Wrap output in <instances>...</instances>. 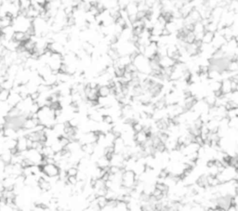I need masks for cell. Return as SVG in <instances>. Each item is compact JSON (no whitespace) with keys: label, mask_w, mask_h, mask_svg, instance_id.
Here are the masks:
<instances>
[{"label":"cell","mask_w":238,"mask_h":211,"mask_svg":"<svg viewBox=\"0 0 238 211\" xmlns=\"http://www.w3.org/2000/svg\"><path fill=\"white\" fill-rule=\"evenodd\" d=\"M138 182V177L133 170H124L122 175V185L126 188L134 189Z\"/></svg>","instance_id":"1"},{"label":"cell","mask_w":238,"mask_h":211,"mask_svg":"<svg viewBox=\"0 0 238 211\" xmlns=\"http://www.w3.org/2000/svg\"><path fill=\"white\" fill-rule=\"evenodd\" d=\"M42 172L47 176V177H56L59 176L60 168L56 164H46L41 167Z\"/></svg>","instance_id":"2"},{"label":"cell","mask_w":238,"mask_h":211,"mask_svg":"<svg viewBox=\"0 0 238 211\" xmlns=\"http://www.w3.org/2000/svg\"><path fill=\"white\" fill-rule=\"evenodd\" d=\"M150 136H151V134L143 129L140 132H136L135 133V142H136L137 144H139V145H143L148 140Z\"/></svg>","instance_id":"3"},{"label":"cell","mask_w":238,"mask_h":211,"mask_svg":"<svg viewBox=\"0 0 238 211\" xmlns=\"http://www.w3.org/2000/svg\"><path fill=\"white\" fill-rule=\"evenodd\" d=\"M22 100V96L20 95L19 92L14 91V90H11V94H9V97L8 99V103L11 105V107H16L18 103Z\"/></svg>","instance_id":"4"},{"label":"cell","mask_w":238,"mask_h":211,"mask_svg":"<svg viewBox=\"0 0 238 211\" xmlns=\"http://www.w3.org/2000/svg\"><path fill=\"white\" fill-rule=\"evenodd\" d=\"M48 48L51 52H57V53H60L62 55L65 54V46L63 44L57 42V41H53L51 43H49L48 45Z\"/></svg>","instance_id":"5"},{"label":"cell","mask_w":238,"mask_h":211,"mask_svg":"<svg viewBox=\"0 0 238 211\" xmlns=\"http://www.w3.org/2000/svg\"><path fill=\"white\" fill-rule=\"evenodd\" d=\"M28 139L27 137L22 136L17 139V150L18 152H24L28 150Z\"/></svg>","instance_id":"6"},{"label":"cell","mask_w":238,"mask_h":211,"mask_svg":"<svg viewBox=\"0 0 238 211\" xmlns=\"http://www.w3.org/2000/svg\"><path fill=\"white\" fill-rule=\"evenodd\" d=\"M13 17L9 14H6L5 16L0 17V30L11 26L13 23Z\"/></svg>","instance_id":"7"},{"label":"cell","mask_w":238,"mask_h":211,"mask_svg":"<svg viewBox=\"0 0 238 211\" xmlns=\"http://www.w3.org/2000/svg\"><path fill=\"white\" fill-rule=\"evenodd\" d=\"M97 167L100 168H109L111 162H110V157H108L107 155H103L98 158L97 162H96Z\"/></svg>","instance_id":"8"},{"label":"cell","mask_w":238,"mask_h":211,"mask_svg":"<svg viewBox=\"0 0 238 211\" xmlns=\"http://www.w3.org/2000/svg\"><path fill=\"white\" fill-rule=\"evenodd\" d=\"M221 92L222 94H228L232 92V80L231 78H226L221 81Z\"/></svg>","instance_id":"9"},{"label":"cell","mask_w":238,"mask_h":211,"mask_svg":"<svg viewBox=\"0 0 238 211\" xmlns=\"http://www.w3.org/2000/svg\"><path fill=\"white\" fill-rule=\"evenodd\" d=\"M12 156H13V154L11 153V150L4 149L3 152L1 153V154H0V159H1L2 161L7 165V164L11 163Z\"/></svg>","instance_id":"10"},{"label":"cell","mask_w":238,"mask_h":211,"mask_svg":"<svg viewBox=\"0 0 238 211\" xmlns=\"http://www.w3.org/2000/svg\"><path fill=\"white\" fill-rule=\"evenodd\" d=\"M29 38H30V36H28V34L22 31H15V33L13 34V39L15 40V41L20 42V43H23L24 41H26V40Z\"/></svg>","instance_id":"11"},{"label":"cell","mask_w":238,"mask_h":211,"mask_svg":"<svg viewBox=\"0 0 238 211\" xmlns=\"http://www.w3.org/2000/svg\"><path fill=\"white\" fill-rule=\"evenodd\" d=\"M126 11L128 14V17L133 16V15H137V13H138V11H139L138 2H129L128 5L126 8Z\"/></svg>","instance_id":"12"},{"label":"cell","mask_w":238,"mask_h":211,"mask_svg":"<svg viewBox=\"0 0 238 211\" xmlns=\"http://www.w3.org/2000/svg\"><path fill=\"white\" fill-rule=\"evenodd\" d=\"M3 184L6 189H13L15 184H16V178L13 177V176H8V177L5 178L3 180Z\"/></svg>","instance_id":"13"},{"label":"cell","mask_w":238,"mask_h":211,"mask_svg":"<svg viewBox=\"0 0 238 211\" xmlns=\"http://www.w3.org/2000/svg\"><path fill=\"white\" fill-rule=\"evenodd\" d=\"M3 146H5V149L13 150L17 148V139L14 138H6L5 142H3Z\"/></svg>","instance_id":"14"},{"label":"cell","mask_w":238,"mask_h":211,"mask_svg":"<svg viewBox=\"0 0 238 211\" xmlns=\"http://www.w3.org/2000/svg\"><path fill=\"white\" fill-rule=\"evenodd\" d=\"M216 33L210 32V31H206L204 34V36L202 38V43L203 44H206V45H210L212 44L215 37Z\"/></svg>","instance_id":"15"},{"label":"cell","mask_w":238,"mask_h":211,"mask_svg":"<svg viewBox=\"0 0 238 211\" xmlns=\"http://www.w3.org/2000/svg\"><path fill=\"white\" fill-rule=\"evenodd\" d=\"M95 146L96 143H87V144H83L82 145V150L83 152L85 153L86 155H90L94 153L95 151Z\"/></svg>","instance_id":"16"},{"label":"cell","mask_w":238,"mask_h":211,"mask_svg":"<svg viewBox=\"0 0 238 211\" xmlns=\"http://www.w3.org/2000/svg\"><path fill=\"white\" fill-rule=\"evenodd\" d=\"M42 155L44 157H54L55 155V153L53 149L51 148V146H48V145H45L42 149V152H41Z\"/></svg>","instance_id":"17"},{"label":"cell","mask_w":238,"mask_h":211,"mask_svg":"<svg viewBox=\"0 0 238 211\" xmlns=\"http://www.w3.org/2000/svg\"><path fill=\"white\" fill-rule=\"evenodd\" d=\"M115 210L117 211H126L128 209V203L124 200H116V205H115Z\"/></svg>","instance_id":"18"},{"label":"cell","mask_w":238,"mask_h":211,"mask_svg":"<svg viewBox=\"0 0 238 211\" xmlns=\"http://www.w3.org/2000/svg\"><path fill=\"white\" fill-rule=\"evenodd\" d=\"M209 88L213 92L219 91V90L221 89V81H220V80H213V81L209 83Z\"/></svg>","instance_id":"19"},{"label":"cell","mask_w":238,"mask_h":211,"mask_svg":"<svg viewBox=\"0 0 238 211\" xmlns=\"http://www.w3.org/2000/svg\"><path fill=\"white\" fill-rule=\"evenodd\" d=\"M9 94H11V90L1 88V90H0V100L1 102H7L9 97Z\"/></svg>","instance_id":"20"},{"label":"cell","mask_w":238,"mask_h":211,"mask_svg":"<svg viewBox=\"0 0 238 211\" xmlns=\"http://www.w3.org/2000/svg\"><path fill=\"white\" fill-rule=\"evenodd\" d=\"M78 171H79V169H78L77 167H75V165H71V167H69L66 169V173H67L68 177H72V176H77Z\"/></svg>","instance_id":"21"},{"label":"cell","mask_w":238,"mask_h":211,"mask_svg":"<svg viewBox=\"0 0 238 211\" xmlns=\"http://www.w3.org/2000/svg\"><path fill=\"white\" fill-rule=\"evenodd\" d=\"M96 202L98 203L100 209H102L103 207H105L106 204L108 203V199L106 198L105 196H97V197H96Z\"/></svg>","instance_id":"22"},{"label":"cell","mask_w":238,"mask_h":211,"mask_svg":"<svg viewBox=\"0 0 238 211\" xmlns=\"http://www.w3.org/2000/svg\"><path fill=\"white\" fill-rule=\"evenodd\" d=\"M132 128H133L135 133L136 132H140V131H141V130H143L144 125H143V123L140 122V121H135V122L132 123Z\"/></svg>","instance_id":"23"},{"label":"cell","mask_w":238,"mask_h":211,"mask_svg":"<svg viewBox=\"0 0 238 211\" xmlns=\"http://www.w3.org/2000/svg\"><path fill=\"white\" fill-rule=\"evenodd\" d=\"M51 148L53 149V151L55 153H59V152H62V150H64V147L62 146L60 142H59V139L55 142L52 145H51Z\"/></svg>","instance_id":"24"},{"label":"cell","mask_w":238,"mask_h":211,"mask_svg":"<svg viewBox=\"0 0 238 211\" xmlns=\"http://www.w3.org/2000/svg\"><path fill=\"white\" fill-rule=\"evenodd\" d=\"M129 2H130L129 0H117L118 7L120 8H126Z\"/></svg>","instance_id":"25"}]
</instances>
